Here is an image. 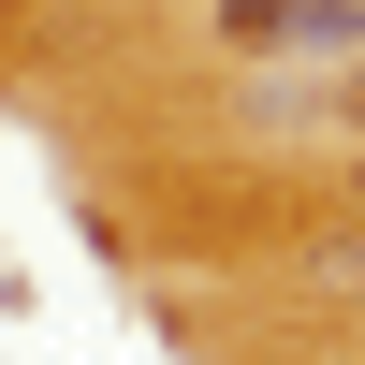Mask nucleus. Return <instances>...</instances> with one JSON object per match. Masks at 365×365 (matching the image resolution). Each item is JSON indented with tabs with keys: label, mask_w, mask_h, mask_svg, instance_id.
<instances>
[{
	"label": "nucleus",
	"mask_w": 365,
	"mask_h": 365,
	"mask_svg": "<svg viewBox=\"0 0 365 365\" xmlns=\"http://www.w3.org/2000/svg\"><path fill=\"white\" fill-rule=\"evenodd\" d=\"M351 103H365V88H351Z\"/></svg>",
	"instance_id": "f257e3e1"
}]
</instances>
